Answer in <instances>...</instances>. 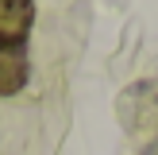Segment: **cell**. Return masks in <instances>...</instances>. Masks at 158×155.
<instances>
[{"mask_svg": "<svg viewBox=\"0 0 158 155\" xmlns=\"http://www.w3.org/2000/svg\"><path fill=\"white\" fill-rule=\"evenodd\" d=\"M35 23L31 0H0V46H23Z\"/></svg>", "mask_w": 158, "mask_h": 155, "instance_id": "obj_1", "label": "cell"}, {"mask_svg": "<svg viewBox=\"0 0 158 155\" xmlns=\"http://www.w3.org/2000/svg\"><path fill=\"white\" fill-rule=\"evenodd\" d=\"M27 82V54L23 46H0V97H12Z\"/></svg>", "mask_w": 158, "mask_h": 155, "instance_id": "obj_2", "label": "cell"}]
</instances>
